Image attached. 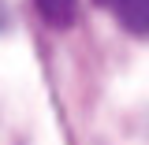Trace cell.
I'll return each mask as SVG.
<instances>
[{
	"mask_svg": "<svg viewBox=\"0 0 149 145\" xmlns=\"http://www.w3.org/2000/svg\"><path fill=\"white\" fill-rule=\"evenodd\" d=\"M97 8H104L127 34L134 37L149 34V0H97Z\"/></svg>",
	"mask_w": 149,
	"mask_h": 145,
	"instance_id": "6da1fadb",
	"label": "cell"
},
{
	"mask_svg": "<svg viewBox=\"0 0 149 145\" xmlns=\"http://www.w3.org/2000/svg\"><path fill=\"white\" fill-rule=\"evenodd\" d=\"M41 19L52 26V30H67L78 19V0H34Z\"/></svg>",
	"mask_w": 149,
	"mask_h": 145,
	"instance_id": "7a4b0ae2",
	"label": "cell"
}]
</instances>
